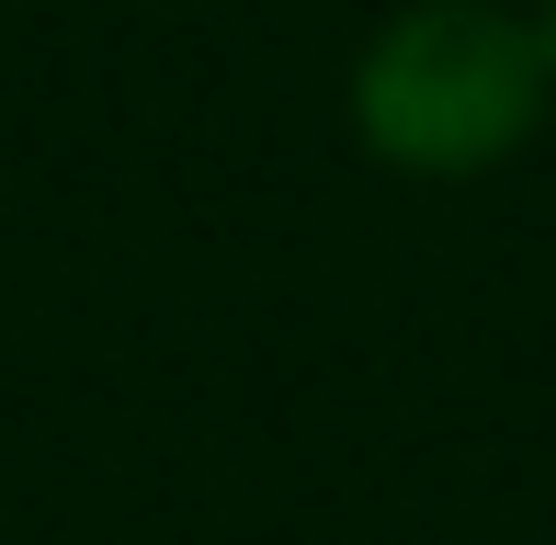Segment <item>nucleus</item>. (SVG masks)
I'll return each mask as SVG.
<instances>
[{"label":"nucleus","mask_w":556,"mask_h":545,"mask_svg":"<svg viewBox=\"0 0 556 545\" xmlns=\"http://www.w3.org/2000/svg\"><path fill=\"white\" fill-rule=\"evenodd\" d=\"M534 35H545V68H556V0H534Z\"/></svg>","instance_id":"nucleus-2"},{"label":"nucleus","mask_w":556,"mask_h":545,"mask_svg":"<svg viewBox=\"0 0 556 545\" xmlns=\"http://www.w3.org/2000/svg\"><path fill=\"white\" fill-rule=\"evenodd\" d=\"M545 35L500 0H409L352 58V137L409 182H477L545 126Z\"/></svg>","instance_id":"nucleus-1"}]
</instances>
